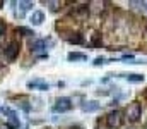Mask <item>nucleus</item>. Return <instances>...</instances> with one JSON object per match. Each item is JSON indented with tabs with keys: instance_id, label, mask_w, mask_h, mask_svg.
I'll return each mask as SVG.
<instances>
[{
	"instance_id": "f3484780",
	"label": "nucleus",
	"mask_w": 147,
	"mask_h": 129,
	"mask_svg": "<svg viewBox=\"0 0 147 129\" xmlns=\"http://www.w3.org/2000/svg\"><path fill=\"white\" fill-rule=\"evenodd\" d=\"M92 64H94V66H101V64H105V57H98V59H94Z\"/></svg>"
},
{
	"instance_id": "0eeeda50",
	"label": "nucleus",
	"mask_w": 147,
	"mask_h": 129,
	"mask_svg": "<svg viewBox=\"0 0 147 129\" xmlns=\"http://www.w3.org/2000/svg\"><path fill=\"white\" fill-rule=\"evenodd\" d=\"M99 107H101V105H99L98 102H94V100L82 103V110H84V112H96V110H99Z\"/></svg>"
},
{
	"instance_id": "4468645a",
	"label": "nucleus",
	"mask_w": 147,
	"mask_h": 129,
	"mask_svg": "<svg viewBox=\"0 0 147 129\" xmlns=\"http://www.w3.org/2000/svg\"><path fill=\"white\" fill-rule=\"evenodd\" d=\"M7 126L10 129H19V119L17 117H10L9 122H7Z\"/></svg>"
},
{
	"instance_id": "f03ea898",
	"label": "nucleus",
	"mask_w": 147,
	"mask_h": 129,
	"mask_svg": "<svg viewBox=\"0 0 147 129\" xmlns=\"http://www.w3.org/2000/svg\"><path fill=\"white\" fill-rule=\"evenodd\" d=\"M140 114H142V107H140L139 102H132L127 107V110H125V115H127L128 122H137L139 117H140Z\"/></svg>"
},
{
	"instance_id": "9d476101",
	"label": "nucleus",
	"mask_w": 147,
	"mask_h": 129,
	"mask_svg": "<svg viewBox=\"0 0 147 129\" xmlns=\"http://www.w3.org/2000/svg\"><path fill=\"white\" fill-rule=\"evenodd\" d=\"M67 59H69V60H74V62H75V60H86L87 55H86V53H80V52H70Z\"/></svg>"
},
{
	"instance_id": "a211bd4d",
	"label": "nucleus",
	"mask_w": 147,
	"mask_h": 129,
	"mask_svg": "<svg viewBox=\"0 0 147 129\" xmlns=\"http://www.w3.org/2000/svg\"><path fill=\"white\" fill-rule=\"evenodd\" d=\"M48 3H50V5H51V10H57V5H58V3H57V2H48Z\"/></svg>"
},
{
	"instance_id": "423d86ee",
	"label": "nucleus",
	"mask_w": 147,
	"mask_h": 129,
	"mask_svg": "<svg viewBox=\"0 0 147 129\" xmlns=\"http://www.w3.org/2000/svg\"><path fill=\"white\" fill-rule=\"evenodd\" d=\"M29 21H31V24H34V26H39V24L45 21V14H43L41 10H34V12L31 14Z\"/></svg>"
},
{
	"instance_id": "9b49d317",
	"label": "nucleus",
	"mask_w": 147,
	"mask_h": 129,
	"mask_svg": "<svg viewBox=\"0 0 147 129\" xmlns=\"http://www.w3.org/2000/svg\"><path fill=\"white\" fill-rule=\"evenodd\" d=\"M31 48H33V52H41V50H45L46 48V40H38L31 45Z\"/></svg>"
},
{
	"instance_id": "7ed1b4c3",
	"label": "nucleus",
	"mask_w": 147,
	"mask_h": 129,
	"mask_svg": "<svg viewBox=\"0 0 147 129\" xmlns=\"http://www.w3.org/2000/svg\"><path fill=\"white\" fill-rule=\"evenodd\" d=\"M72 100L70 98H67V96H62V98H58L57 102H55V105H53V110L55 112H60V114H63V112H70L72 110Z\"/></svg>"
},
{
	"instance_id": "aec40b11",
	"label": "nucleus",
	"mask_w": 147,
	"mask_h": 129,
	"mask_svg": "<svg viewBox=\"0 0 147 129\" xmlns=\"http://www.w3.org/2000/svg\"><path fill=\"white\" fill-rule=\"evenodd\" d=\"M0 129H10V128H9V126L5 124V126H0Z\"/></svg>"
},
{
	"instance_id": "1a4fd4ad",
	"label": "nucleus",
	"mask_w": 147,
	"mask_h": 129,
	"mask_svg": "<svg viewBox=\"0 0 147 129\" xmlns=\"http://www.w3.org/2000/svg\"><path fill=\"white\" fill-rule=\"evenodd\" d=\"M69 43H72V45H82L84 43V36L80 33H74V35L69 36Z\"/></svg>"
},
{
	"instance_id": "f8f14e48",
	"label": "nucleus",
	"mask_w": 147,
	"mask_h": 129,
	"mask_svg": "<svg viewBox=\"0 0 147 129\" xmlns=\"http://www.w3.org/2000/svg\"><path fill=\"white\" fill-rule=\"evenodd\" d=\"M0 112H2L3 115H7L9 119H10V117H17V115H16V110H12L10 107H2V109H0Z\"/></svg>"
},
{
	"instance_id": "dca6fc26",
	"label": "nucleus",
	"mask_w": 147,
	"mask_h": 129,
	"mask_svg": "<svg viewBox=\"0 0 147 129\" xmlns=\"http://www.w3.org/2000/svg\"><path fill=\"white\" fill-rule=\"evenodd\" d=\"M17 33H22V35H26V36H31V35H34L31 29H28V28H22V26H21V28H17Z\"/></svg>"
},
{
	"instance_id": "39448f33",
	"label": "nucleus",
	"mask_w": 147,
	"mask_h": 129,
	"mask_svg": "<svg viewBox=\"0 0 147 129\" xmlns=\"http://www.w3.org/2000/svg\"><path fill=\"white\" fill-rule=\"evenodd\" d=\"M28 88H29V89H41V91H46V89L50 88V85L45 83V81H41V79H33V81L28 83Z\"/></svg>"
},
{
	"instance_id": "f257e3e1",
	"label": "nucleus",
	"mask_w": 147,
	"mask_h": 129,
	"mask_svg": "<svg viewBox=\"0 0 147 129\" xmlns=\"http://www.w3.org/2000/svg\"><path fill=\"white\" fill-rule=\"evenodd\" d=\"M123 124V112L121 110H113L106 115V126L110 129H118Z\"/></svg>"
},
{
	"instance_id": "ddd939ff",
	"label": "nucleus",
	"mask_w": 147,
	"mask_h": 129,
	"mask_svg": "<svg viewBox=\"0 0 147 129\" xmlns=\"http://www.w3.org/2000/svg\"><path fill=\"white\" fill-rule=\"evenodd\" d=\"M91 43H92V46H101V35L99 33H94L92 35V38H91Z\"/></svg>"
},
{
	"instance_id": "6e6552de",
	"label": "nucleus",
	"mask_w": 147,
	"mask_h": 129,
	"mask_svg": "<svg viewBox=\"0 0 147 129\" xmlns=\"http://www.w3.org/2000/svg\"><path fill=\"white\" fill-rule=\"evenodd\" d=\"M125 76V79L128 81V83H142L146 78H144V74H123Z\"/></svg>"
},
{
	"instance_id": "6ab92c4d",
	"label": "nucleus",
	"mask_w": 147,
	"mask_h": 129,
	"mask_svg": "<svg viewBox=\"0 0 147 129\" xmlns=\"http://www.w3.org/2000/svg\"><path fill=\"white\" fill-rule=\"evenodd\" d=\"M3 31H5V24H3V23H2V21H0V35H2V33H3Z\"/></svg>"
},
{
	"instance_id": "20e7f679",
	"label": "nucleus",
	"mask_w": 147,
	"mask_h": 129,
	"mask_svg": "<svg viewBox=\"0 0 147 129\" xmlns=\"http://www.w3.org/2000/svg\"><path fill=\"white\" fill-rule=\"evenodd\" d=\"M3 55H5V59H9V60L17 59V55H19V43L17 42L9 43V46L3 50Z\"/></svg>"
},
{
	"instance_id": "2eb2a0df",
	"label": "nucleus",
	"mask_w": 147,
	"mask_h": 129,
	"mask_svg": "<svg viewBox=\"0 0 147 129\" xmlns=\"http://www.w3.org/2000/svg\"><path fill=\"white\" fill-rule=\"evenodd\" d=\"M19 7H21L22 12L24 10H29V9H33V2H19Z\"/></svg>"
}]
</instances>
